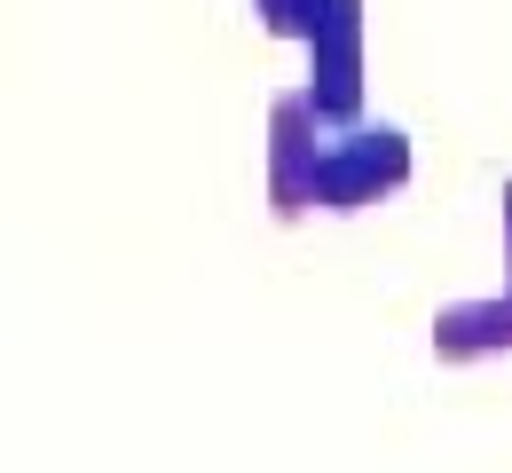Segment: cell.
<instances>
[{"instance_id":"3957f363","label":"cell","mask_w":512,"mask_h":473,"mask_svg":"<svg viewBox=\"0 0 512 473\" xmlns=\"http://www.w3.org/2000/svg\"><path fill=\"white\" fill-rule=\"evenodd\" d=\"M323 142H331V119L316 111V95H308V87H292V95H276V103H268V213H276V221L316 213Z\"/></svg>"},{"instance_id":"7a4b0ae2","label":"cell","mask_w":512,"mask_h":473,"mask_svg":"<svg viewBox=\"0 0 512 473\" xmlns=\"http://www.w3.org/2000/svg\"><path fill=\"white\" fill-rule=\"evenodd\" d=\"M308 95L331 127L363 119V0H308Z\"/></svg>"},{"instance_id":"5b68a950","label":"cell","mask_w":512,"mask_h":473,"mask_svg":"<svg viewBox=\"0 0 512 473\" xmlns=\"http://www.w3.org/2000/svg\"><path fill=\"white\" fill-rule=\"evenodd\" d=\"M260 32H276V40H300V24H308V0H253Z\"/></svg>"},{"instance_id":"8992f818","label":"cell","mask_w":512,"mask_h":473,"mask_svg":"<svg viewBox=\"0 0 512 473\" xmlns=\"http://www.w3.org/2000/svg\"><path fill=\"white\" fill-rule=\"evenodd\" d=\"M497 205H505V269H512V182H505V198H497Z\"/></svg>"},{"instance_id":"277c9868","label":"cell","mask_w":512,"mask_h":473,"mask_svg":"<svg viewBox=\"0 0 512 473\" xmlns=\"http://www.w3.org/2000/svg\"><path fill=\"white\" fill-rule=\"evenodd\" d=\"M434 355H442V363L512 355V284L497 300H449L442 316H434Z\"/></svg>"},{"instance_id":"6da1fadb","label":"cell","mask_w":512,"mask_h":473,"mask_svg":"<svg viewBox=\"0 0 512 473\" xmlns=\"http://www.w3.org/2000/svg\"><path fill=\"white\" fill-rule=\"evenodd\" d=\"M410 182V135L402 127H339L323 142L316 213H363Z\"/></svg>"}]
</instances>
